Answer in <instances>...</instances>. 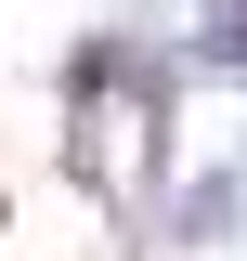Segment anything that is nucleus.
Returning <instances> with one entry per match:
<instances>
[{
	"label": "nucleus",
	"instance_id": "2",
	"mask_svg": "<svg viewBox=\"0 0 247 261\" xmlns=\"http://www.w3.org/2000/svg\"><path fill=\"white\" fill-rule=\"evenodd\" d=\"M182 65H195V79H247V0H208V13H195Z\"/></svg>",
	"mask_w": 247,
	"mask_h": 261
},
{
	"label": "nucleus",
	"instance_id": "1",
	"mask_svg": "<svg viewBox=\"0 0 247 261\" xmlns=\"http://www.w3.org/2000/svg\"><path fill=\"white\" fill-rule=\"evenodd\" d=\"M156 222H169V248H195V261H208V248H234V235H247V170H234V157H208V170H182Z\"/></svg>",
	"mask_w": 247,
	"mask_h": 261
}]
</instances>
